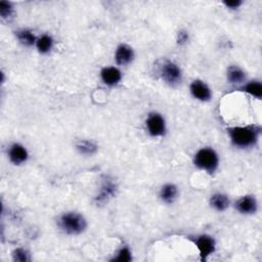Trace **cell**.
Here are the masks:
<instances>
[{
	"instance_id": "cell-1",
	"label": "cell",
	"mask_w": 262,
	"mask_h": 262,
	"mask_svg": "<svg viewBox=\"0 0 262 262\" xmlns=\"http://www.w3.org/2000/svg\"><path fill=\"white\" fill-rule=\"evenodd\" d=\"M226 130L231 144L241 149L254 147L258 143L262 133V128L258 124L233 126L228 127Z\"/></svg>"
},
{
	"instance_id": "cell-2",
	"label": "cell",
	"mask_w": 262,
	"mask_h": 262,
	"mask_svg": "<svg viewBox=\"0 0 262 262\" xmlns=\"http://www.w3.org/2000/svg\"><path fill=\"white\" fill-rule=\"evenodd\" d=\"M57 226L66 234L79 235L86 230L87 220L79 212L68 211L58 217Z\"/></svg>"
},
{
	"instance_id": "cell-3",
	"label": "cell",
	"mask_w": 262,
	"mask_h": 262,
	"mask_svg": "<svg viewBox=\"0 0 262 262\" xmlns=\"http://www.w3.org/2000/svg\"><path fill=\"white\" fill-rule=\"evenodd\" d=\"M192 162L199 170L212 175L219 168L220 158L218 152L213 147L204 146L196 150Z\"/></svg>"
},
{
	"instance_id": "cell-4",
	"label": "cell",
	"mask_w": 262,
	"mask_h": 262,
	"mask_svg": "<svg viewBox=\"0 0 262 262\" xmlns=\"http://www.w3.org/2000/svg\"><path fill=\"white\" fill-rule=\"evenodd\" d=\"M160 76L162 80L171 87H176L181 84L183 73L178 63L173 60H165L160 68Z\"/></svg>"
},
{
	"instance_id": "cell-5",
	"label": "cell",
	"mask_w": 262,
	"mask_h": 262,
	"mask_svg": "<svg viewBox=\"0 0 262 262\" xmlns=\"http://www.w3.org/2000/svg\"><path fill=\"white\" fill-rule=\"evenodd\" d=\"M118 192L117 182L110 176L105 175L100 181L99 188L94 196V203L97 206L106 204L111 199L115 198Z\"/></svg>"
},
{
	"instance_id": "cell-6",
	"label": "cell",
	"mask_w": 262,
	"mask_h": 262,
	"mask_svg": "<svg viewBox=\"0 0 262 262\" xmlns=\"http://www.w3.org/2000/svg\"><path fill=\"white\" fill-rule=\"evenodd\" d=\"M145 130L151 137H163L167 132V123L162 114L150 112L144 121Z\"/></svg>"
},
{
	"instance_id": "cell-7",
	"label": "cell",
	"mask_w": 262,
	"mask_h": 262,
	"mask_svg": "<svg viewBox=\"0 0 262 262\" xmlns=\"http://www.w3.org/2000/svg\"><path fill=\"white\" fill-rule=\"evenodd\" d=\"M192 243L199 251L200 260L203 262L208 260L216 252V248H217L216 239L210 234H207V233L198 234L193 236Z\"/></svg>"
},
{
	"instance_id": "cell-8",
	"label": "cell",
	"mask_w": 262,
	"mask_h": 262,
	"mask_svg": "<svg viewBox=\"0 0 262 262\" xmlns=\"http://www.w3.org/2000/svg\"><path fill=\"white\" fill-rule=\"evenodd\" d=\"M189 92L191 96L202 102H208L212 98V90L210 86L203 80H193L189 85Z\"/></svg>"
},
{
	"instance_id": "cell-9",
	"label": "cell",
	"mask_w": 262,
	"mask_h": 262,
	"mask_svg": "<svg viewBox=\"0 0 262 262\" xmlns=\"http://www.w3.org/2000/svg\"><path fill=\"white\" fill-rule=\"evenodd\" d=\"M7 156L10 163H12L15 166L26 164L30 157L27 147L19 142H13L9 145L7 149Z\"/></svg>"
},
{
	"instance_id": "cell-10",
	"label": "cell",
	"mask_w": 262,
	"mask_h": 262,
	"mask_svg": "<svg viewBox=\"0 0 262 262\" xmlns=\"http://www.w3.org/2000/svg\"><path fill=\"white\" fill-rule=\"evenodd\" d=\"M258 201L253 194H245L239 198L234 204L235 210L243 215L256 214V212L258 211Z\"/></svg>"
},
{
	"instance_id": "cell-11",
	"label": "cell",
	"mask_w": 262,
	"mask_h": 262,
	"mask_svg": "<svg viewBox=\"0 0 262 262\" xmlns=\"http://www.w3.org/2000/svg\"><path fill=\"white\" fill-rule=\"evenodd\" d=\"M135 57V53L133 48L126 44L121 43L117 46L115 51V61L120 67H125L130 64Z\"/></svg>"
},
{
	"instance_id": "cell-12",
	"label": "cell",
	"mask_w": 262,
	"mask_h": 262,
	"mask_svg": "<svg viewBox=\"0 0 262 262\" xmlns=\"http://www.w3.org/2000/svg\"><path fill=\"white\" fill-rule=\"evenodd\" d=\"M99 76L102 83L108 87L117 86L121 82L123 77L120 69L114 66L102 68L99 73Z\"/></svg>"
},
{
	"instance_id": "cell-13",
	"label": "cell",
	"mask_w": 262,
	"mask_h": 262,
	"mask_svg": "<svg viewBox=\"0 0 262 262\" xmlns=\"http://www.w3.org/2000/svg\"><path fill=\"white\" fill-rule=\"evenodd\" d=\"M226 80L229 84L238 87L247 81V73L239 66L231 64L227 68Z\"/></svg>"
},
{
	"instance_id": "cell-14",
	"label": "cell",
	"mask_w": 262,
	"mask_h": 262,
	"mask_svg": "<svg viewBox=\"0 0 262 262\" xmlns=\"http://www.w3.org/2000/svg\"><path fill=\"white\" fill-rule=\"evenodd\" d=\"M178 194H179L178 186L171 182L163 184L162 187L160 188V192H159V196H160L161 201L167 205L173 204L177 200Z\"/></svg>"
},
{
	"instance_id": "cell-15",
	"label": "cell",
	"mask_w": 262,
	"mask_h": 262,
	"mask_svg": "<svg viewBox=\"0 0 262 262\" xmlns=\"http://www.w3.org/2000/svg\"><path fill=\"white\" fill-rule=\"evenodd\" d=\"M236 90L249 94L250 96L261 99L262 98V84L260 80H251L246 81L243 85L238 86Z\"/></svg>"
},
{
	"instance_id": "cell-16",
	"label": "cell",
	"mask_w": 262,
	"mask_h": 262,
	"mask_svg": "<svg viewBox=\"0 0 262 262\" xmlns=\"http://www.w3.org/2000/svg\"><path fill=\"white\" fill-rule=\"evenodd\" d=\"M209 204L217 212H224L230 206V199L226 193L215 192L210 196Z\"/></svg>"
},
{
	"instance_id": "cell-17",
	"label": "cell",
	"mask_w": 262,
	"mask_h": 262,
	"mask_svg": "<svg viewBox=\"0 0 262 262\" xmlns=\"http://www.w3.org/2000/svg\"><path fill=\"white\" fill-rule=\"evenodd\" d=\"M75 146L80 155L86 157H91L98 150V145L91 139H80L76 142Z\"/></svg>"
},
{
	"instance_id": "cell-18",
	"label": "cell",
	"mask_w": 262,
	"mask_h": 262,
	"mask_svg": "<svg viewBox=\"0 0 262 262\" xmlns=\"http://www.w3.org/2000/svg\"><path fill=\"white\" fill-rule=\"evenodd\" d=\"M15 37L17 41L25 47H32L36 45L37 38L33 31L29 29H19L15 31Z\"/></svg>"
},
{
	"instance_id": "cell-19",
	"label": "cell",
	"mask_w": 262,
	"mask_h": 262,
	"mask_svg": "<svg viewBox=\"0 0 262 262\" xmlns=\"http://www.w3.org/2000/svg\"><path fill=\"white\" fill-rule=\"evenodd\" d=\"M54 46L53 38L48 34H43L37 38L35 47L40 54H48Z\"/></svg>"
},
{
	"instance_id": "cell-20",
	"label": "cell",
	"mask_w": 262,
	"mask_h": 262,
	"mask_svg": "<svg viewBox=\"0 0 262 262\" xmlns=\"http://www.w3.org/2000/svg\"><path fill=\"white\" fill-rule=\"evenodd\" d=\"M133 260L132 251L128 246H122L118 251L116 252V255L111 259V261L114 262H130Z\"/></svg>"
},
{
	"instance_id": "cell-21",
	"label": "cell",
	"mask_w": 262,
	"mask_h": 262,
	"mask_svg": "<svg viewBox=\"0 0 262 262\" xmlns=\"http://www.w3.org/2000/svg\"><path fill=\"white\" fill-rule=\"evenodd\" d=\"M11 257L14 262H29L31 261V254L25 248H15L11 252Z\"/></svg>"
},
{
	"instance_id": "cell-22",
	"label": "cell",
	"mask_w": 262,
	"mask_h": 262,
	"mask_svg": "<svg viewBox=\"0 0 262 262\" xmlns=\"http://www.w3.org/2000/svg\"><path fill=\"white\" fill-rule=\"evenodd\" d=\"M14 13V7L13 4L9 1H1L0 2V16L3 19L10 18Z\"/></svg>"
},
{
	"instance_id": "cell-23",
	"label": "cell",
	"mask_w": 262,
	"mask_h": 262,
	"mask_svg": "<svg viewBox=\"0 0 262 262\" xmlns=\"http://www.w3.org/2000/svg\"><path fill=\"white\" fill-rule=\"evenodd\" d=\"M189 40V33L186 30H180L178 31L177 35H176V43L178 45H184L188 42Z\"/></svg>"
},
{
	"instance_id": "cell-24",
	"label": "cell",
	"mask_w": 262,
	"mask_h": 262,
	"mask_svg": "<svg viewBox=\"0 0 262 262\" xmlns=\"http://www.w3.org/2000/svg\"><path fill=\"white\" fill-rule=\"evenodd\" d=\"M243 3L244 2L242 0H225V1H223V4L225 5V7L230 10L238 9L243 5Z\"/></svg>"
}]
</instances>
